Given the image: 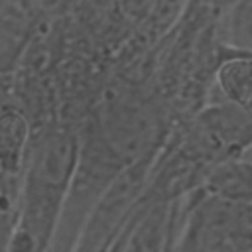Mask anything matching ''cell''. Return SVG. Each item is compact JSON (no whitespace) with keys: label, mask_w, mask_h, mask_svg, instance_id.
<instances>
[{"label":"cell","mask_w":252,"mask_h":252,"mask_svg":"<svg viewBox=\"0 0 252 252\" xmlns=\"http://www.w3.org/2000/svg\"><path fill=\"white\" fill-rule=\"evenodd\" d=\"M213 83L222 100L252 114V53L220 43Z\"/></svg>","instance_id":"cell-2"},{"label":"cell","mask_w":252,"mask_h":252,"mask_svg":"<svg viewBox=\"0 0 252 252\" xmlns=\"http://www.w3.org/2000/svg\"><path fill=\"white\" fill-rule=\"evenodd\" d=\"M201 189L226 201H252V148L215 163L205 173Z\"/></svg>","instance_id":"cell-3"},{"label":"cell","mask_w":252,"mask_h":252,"mask_svg":"<svg viewBox=\"0 0 252 252\" xmlns=\"http://www.w3.org/2000/svg\"><path fill=\"white\" fill-rule=\"evenodd\" d=\"M246 252H252V250H246Z\"/></svg>","instance_id":"cell-6"},{"label":"cell","mask_w":252,"mask_h":252,"mask_svg":"<svg viewBox=\"0 0 252 252\" xmlns=\"http://www.w3.org/2000/svg\"><path fill=\"white\" fill-rule=\"evenodd\" d=\"M30 154V126L14 108L0 112V173L14 177L22 171Z\"/></svg>","instance_id":"cell-4"},{"label":"cell","mask_w":252,"mask_h":252,"mask_svg":"<svg viewBox=\"0 0 252 252\" xmlns=\"http://www.w3.org/2000/svg\"><path fill=\"white\" fill-rule=\"evenodd\" d=\"M79 150L69 136H47L28 154L22 207L8 252H45L75 177Z\"/></svg>","instance_id":"cell-1"},{"label":"cell","mask_w":252,"mask_h":252,"mask_svg":"<svg viewBox=\"0 0 252 252\" xmlns=\"http://www.w3.org/2000/svg\"><path fill=\"white\" fill-rule=\"evenodd\" d=\"M222 43L252 53V0H230L222 26Z\"/></svg>","instance_id":"cell-5"}]
</instances>
